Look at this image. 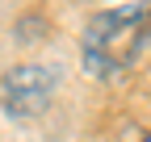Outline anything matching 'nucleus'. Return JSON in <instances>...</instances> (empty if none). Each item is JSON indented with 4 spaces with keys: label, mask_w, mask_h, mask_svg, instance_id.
I'll return each instance as SVG.
<instances>
[{
    "label": "nucleus",
    "mask_w": 151,
    "mask_h": 142,
    "mask_svg": "<svg viewBox=\"0 0 151 142\" xmlns=\"http://www.w3.org/2000/svg\"><path fill=\"white\" fill-rule=\"evenodd\" d=\"M147 33H151V4H143V0H126V4L97 13L80 33L84 71L97 80H118L139 59Z\"/></svg>",
    "instance_id": "f257e3e1"
},
{
    "label": "nucleus",
    "mask_w": 151,
    "mask_h": 142,
    "mask_svg": "<svg viewBox=\"0 0 151 142\" xmlns=\"http://www.w3.org/2000/svg\"><path fill=\"white\" fill-rule=\"evenodd\" d=\"M59 75L55 67H42V63H25V67H13L4 84H0V104H4L9 117H34L50 104V92Z\"/></svg>",
    "instance_id": "f03ea898"
},
{
    "label": "nucleus",
    "mask_w": 151,
    "mask_h": 142,
    "mask_svg": "<svg viewBox=\"0 0 151 142\" xmlns=\"http://www.w3.org/2000/svg\"><path fill=\"white\" fill-rule=\"evenodd\" d=\"M139 142H151V134H143V138H139Z\"/></svg>",
    "instance_id": "7ed1b4c3"
}]
</instances>
